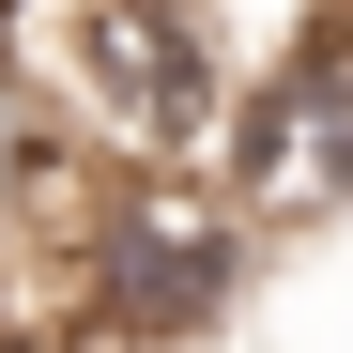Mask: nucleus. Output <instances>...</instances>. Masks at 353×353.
<instances>
[{
	"label": "nucleus",
	"mask_w": 353,
	"mask_h": 353,
	"mask_svg": "<svg viewBox=\"0 0 353 353\" xmlns=\"http://www.w3.org/2000/svg\"><path fill=\"white\" fill-rule=\"evenodd\" d=\"M246 261H261V215L230 200L215 169L108 154L77 230L46 246V307L77 323V353H169V338H215L246 307Z\"/></svg>",
	"instance_id": "f257e3e1"
},
{
	"label": "nucleus",
	"mask_w": 353,
	"mask_h": 353,
	"mask_svg": "<svg viewBox=\"0 0 353 353\" xmlns=\"http://www.w3.org/2000/svg\"><path fill=\"white\" fill-rule=\"evenodd\" d=\"M16 31L62 77V108L92 123V154H139V169H215L230 108L261 77L230 0H31Z\"/></svg>",
	"instance_id": "f03ea898"
},
{
	"label": "nucleus",
	"mask_w": 353,
	"mask_h": 353,
	"mask_svg": "<svg viewBox=\"0 0 353 353\" xmlns=\"http://www.w3.org/2000/svg\"><path fill=\"white\" fill-rule=\"evenodd\" d=\"M92 123L62 108V77L31 62V31H0V276H46V246L92 200Z\"/></svg>",
	"instance_id": "7ed1b4c3"
},
{
	"label": "nucleus",
	"mask_w": 353,
	"mask_h": 353,
	"mask_svg": "<svg viewBox=\"0 0 353 353\" xmlns=\"http://www.w3.org/2000/svg\"><path fill=\"white\" fill-rule=\"evenodd\" d=\"M0 353H77V323L46 307V276H0Z\"/></svg>",
	"instance_id": "20e7f679"
},
{
	"label": "nucleus",
	"mask_w": 353,
	"mask_h": 353,
	"mask_svg": "<svg viewBox=\"0 0 353 353\" xmlns=\"http://www.w3.org/2000/svg\"><path fill=\"white\" fill-rule=\"evenodd\" d=\"M16 16H31V0H0V31H16Z\"/></svg>",
	"instance_id": "39448f33"
}]
</instances>
